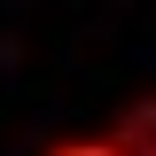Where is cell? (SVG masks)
Returning a JSON list of instances; mask_svg holds the SVG:
<instances>
[{
    "label": "cell",
    "instance_id": "1",
    "mask_svg": "<svg viewBox=\"0 0 156 156\" xmlns=\"http://www.w3.org/2000/svg\"><path fill=\"white\" fill-rule=\"evenodd\" d=\"M109 133L125 140V148H133V156H156V101H140V109H125V117H117V125H109Z\"/></svg>",
    "mask_w": 156,
    "mask_h": 156
},
{
    "label": "cell",
    "instance_id": "2",
    "mask_svg": "<svg viewBox=\"0 0 156 156\" xmlns=\"http://www.w3.org/2000/svg\"><path fill=\"white\" fill-rule=\"evenodd\" d=\"M47 156H133V148H125L117 133H78V140H55Z\"/></svg>",
    "mask_w": 156,
    "mask_h": 156
}]
</instances>
